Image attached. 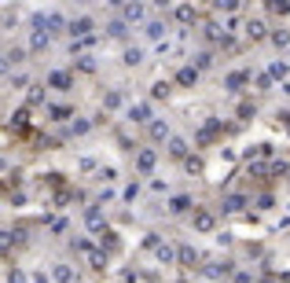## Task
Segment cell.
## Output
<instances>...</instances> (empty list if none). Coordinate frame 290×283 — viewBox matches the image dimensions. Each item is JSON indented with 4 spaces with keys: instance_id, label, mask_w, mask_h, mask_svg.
<instances>
[{
    "instance_id": "e0dca14e",
    "label": "cell",
    "mask_w": 290,
    "mask_h": 283,
    "mask_svg": "<svg viewBox=\"0 0 290 283\" xmlns=\"http://www.w3.org/2000/svg\"><path fill=\"white\" fill-rule=\"evenodd\" d=\"M176 19H180V22H191V19H195V8H188V4L176 8Z\"/></svg>"
},
{
    "instance_id": "ba28073f",
    "label": "cell",
    "mask_w": 290,
    "mask_h": 283,
    "mask_svg": "<svg viewBox=\"0 0 290 283\" xmlns=\"http://www.w3.org/2000/svg\"><path fill=\"white\" fill-rule=\"evenodd\" d=\"M143 15H147V11H143V4H129V8H125V19H132V22H140Z\"/></svg>"
},
{
    "instance_id": "9c48e42d",
    "label": "cell",
    "mask_w": 290,
    "mask_h": 283,
    "mask_svg": "<svg viewBox=\"0 0 290 283\" xmlns=\"http://www.w3.org/2000/svg\"><path fill=\"white\" fill-rule=\"evenodd\" d=\"M246 34H250V37H265V22H261V19H250V22H246Z\"/></svg>"
},
{
    "instance_id": "7a4b0ae2",
    "label": "cell",
    "mask_w": 290,
    "mask_h": 283,
    "mask_svg": "<svg viewBox=\"0 0 290 283\" xmlns=\"http://www.w3.org/2000/svg\"><path fill=\"white\" fill-rule=\"evenodd\" d=\"M195 228H198V232H213V213L198 210V213H195Z\"/></svg>"
},
{
    "instance_id": "9a60e30c",
    "label": "cell",
    "mask_w": 290,
    "mask_h": 283,
    "mask_svg": "<svg viewBox=\"0 0 290 283\" xmlns=\"http://www.w3.org/2000/svg\"><path fill=\"white\" fill-rule=\"evenodd\" d=\"M85 217H88V225H92V228H99V225H103V213H99L96 206H88V213H85Z\"/></svg>"
},
{
    "instance_id": "5bb4252c",
    "label": "cell",
    "mask_w": 290,
    "mask_h": 283,
    "mask_svg": "<svg viewBox=\"0 0 290 283\" xmlns=\"http://www.w3.org/2000/svg\"><path fill=\"white\" fill-rule=\"evenodd\" d=\"M176 81H180V85H191V81H195V67H184V70L176 74Z\"/></svg>"
},
{
    "instance_id": "8fae6325",
    "label": "cell",
    "mask_w": 290,
    "mask_h": 283,
    "mask_svg": "<svg viewBox=\"0 0 290 283\" xmlns=\"http://www.w3.org/2000/svg\"><path fill=\"white\" fill-rule=\"evenodd\" d=\"M48 81H52L55 88H66V85H70V74H63V70H55V74L48 77Z\"/></svg>"
},
{
    "instance_id": "2e32d148",
    "label": "cell",
    "mask_w": 290,
    "mask_h": 283,
    "mask_svg": "<svg viewBox=\"0 0 290 283\" xmlns=\"http://www.w3.org/2000/svg\"><path fill=\"white\" fill-rule=\"evenodd\" d=\"M272 44H276V48H286V44H290V34H286V29H279V34H272Z\"/></svg>"
},
{
    "instance_id": "30bf717a",
    "label": "cell",
    "mask_w": 290,
    "mask_h": 283,
    "mask_svg": "<svg viewBox=\"0 0 290 283\" xmlns=\"http://www.w3.org/2000/svg\"><path fill=\"white\" fill-rule=\"evenodd\" d=\"M184 151H188L184 140H169V154H173V159H184Z\"/></svg>"
},
{
    "instance_id": "3957f363",
    "label": "cell",
    "mask_w": 290,
    "mask_h": 283,
    "mask_svg": "<svg viewBox=\"0 0 290 283\" xmlns=\"http://www.w3.org/2000/svg\"><path fill=\"white\" fill-rule=\"evenodd\" d=\"M136 166H140L143 173H151V169H155V151H140V154H136Z\"/></svg>"
},
{
    "instance_id": "277c9868",
    "label": "cell",
    "mask_w": 290,
    "mask_h": 283,
    "mask_svg": "<svg viewBox=\"0 0 290 283\" xmlns=\"http://www.w3.org/2000/svg\"><path fill=\"white\" fill-rule=\"evenodd\" d=\"M52 276H55V283H70L74 279V269H70V265H55Z\"/></svg>"
},
{
    "instance_id": "d4e9b609",
    "label": "cell",
    "mask_w": 290,
    "mask_h": 283,
    "mask_svg": "<svg viewBox=\"0 0 290 283\" xmlns=\"http://www.w3.org/2000/svg\"><path fill=\"white\" fill-rule=\"evenodd\" d=\"M158 258L162 261H173V246H158Z\"/></svg>"
},
{
    "instance_id": "44dd1931",
    "label": "cell",
    "mask_w": 290,
    "mask_h": 283,
    "mask_svg": "<svg viewBox=\"0 0 290 283\" xmlns=\"http://www.w3.org/2000/svg\"><path fill=\"white\" fill-rule=\"evenodd\" d=\"M180 261H184V265H195V250L184 246V250H180Z\"/></svg>"
},
{
    "instance_id": "ac0fdd59",
    "label": "cell",
    "mask_w": 290,
    "mask_h": 283,
    "mask_svg": "<svg viewBox=\"0 0 290 283\" xmlns=\"http://www.w3.org/2000/svg\"><path fill=\"white\" fill-rule=\"evenodd\" d=\"M165 133H169V129H165V121H155V125H151V136H155V140H165Z\"/></svg>"
},
{
    "instance_id": "5b68a950",
    "label": "cell",
    "mask_w": 290,
    "mask_h": 283,
    "mask_svg": "<svg viewBox=\"0 0 290 283\" xmlns=\"http://www.w3.org/2000/svg\"><path fill=\"white\" fill-rule=\"evenodd\" d=\"M129 118H132V121H147V118H151V107H147V103H136L132 111H129Z\"/></svg>"
},
{
    "instance_id": "cb8c5ba5",
    "label": "cell",
    "mask_w": 290,
    "mask_h": 283,
    "mask_svg": "<svg viewBox=\"0 0 290 283\" xmlns=\"http://www.w3.org/2000/svg\"><path fill=\"white\" fill-rule=\"evenodd\" d=\"M52 118L63 121V118H70V111H66V107H52Z\"/></svg>"
},
{
    "instance_id": "7402d4cb",
    "label": "cell",
    "mask_w": 290,
    "mask_h": 283,
    "mask_svg": "<svg viewBox=\"0 0 290 283\" xmlns=\"http://www.w3.org/2000/svg\"><path fill=\"white\" fill-rule=\"evenodd\" d=\"M26 118H29L26 111H19V114H11V125H19V129H22V125H26Z\"/></svg>"
},
{
    "instance_id": "7c38bea8",
    "label": "cell",
    "mask_w": 290,
    "mask_h": 283,
    "mask_svg": "<svg viewBox=\"0 0 290 283\" xmlns=\"http://www.w3.org/2000/svg\"><path fill=\"white\" fill-rule=\"evenodd\" d=\"M239 85H246V74H242V70L228 74V88H239Z\"/></svg>"
},
{
    "instance_id": "603a6c76",
    "label": "cell",
    "mask_w": 290,
    "mask_h": 283,
    "mask_svg": "<svg viewBox=\"0 0 290 283\" xmlns=\"http://www.w3.org/2000/svg\"><path fill=\"white\" fill-rule=\"evenodd\" d=\"M286 74V62H272V77H283Z\"/></svg>"
},
{
    "instance_id": "ffe728a7",
    "label": "cell",
    "mask_w": 290,
    "mask_h": 283,
    "mask_svg": "<svg viewBox=\"0 0 290 283\" xmlns=\"http://www.w3.org/2000/svg\"><path fill=\"white\" fill-rule=\"evenodd\" d=\"M125 62H129V67H136V62H140V48H129V52H125Z\"/></svg>"
},
{
    "instance_id": "6da1fadb",
    "label": "cell",
    "mask_w": 290,
    "mask_h": 283,
    "mask_svg": "<svg viewBox=\"0 0 290 283\" xmlns=\"http://www.w3.org/2000/svg\"><path fill=\"white\" fill-rule=\"evenodd\" d=\"M70 34H74V37H85V41H88V34H92V19H78V22L70 26Z\"/></svg>"
},
{
    "instance_id": "4fadbf2b",
    "label": "cell",
    "mask_w": 290,
    "mask_h": 283,
    "mask_svg": "<svg viewBox=\"0 0 290 283\" xmlns=\"http://www.w3.org/2000/svg\"><path fill=\"white\" fill-rule=\"evenodd\" d=\"M41 48H48V34H44V29L33 34V52H41Z\"/></svg>"
},
{
    "instance_id": "52a82bcc",
    "label": "cell",
    "mask_w": 290,
    "mask_h": 283,
    "mask_svg": "<svg viewBox=\"0 0 290 283\" xmlns=\"http://www.w3.org/2000/svg\"><path fill=\"white\" fill-rule=\"evenodd\" d=\"M188 206H191V199H188V195H176V199L169 202V210H173V213H184Z\"/></svg>"
},
{
    "instance_id": "8992f818",
    "label": "cell",
    "mask_w": 290,
    "mask_h": 283,
    "mask_svg": "<svg viewBox=\"0 0 290 283\" xmlns=\"http://www.w3.org/2000/svg\"><path fill=\"white\" fill-rule=\"evenodd\" d=\"M242 206H246V199H242V195H228V199H224V210H232V213L242 210Z\"/></svg>"
},
{
    "instance_id": "d6986e66",
    "label": "cell",
    "mask_w": 290,
    "mask_h": 283,
    "mask_svg": "<svg viewBox=\"0 0 290 283\" xmlns=\"http://www.w3.org/2000/svg\"><path fill=\"white\" fill-rule=\"evenodd\" d=\"M162 34H165V26H162V22H151V26H147V37H155V41H158Z\"/></svg>"
}]
</instances>
